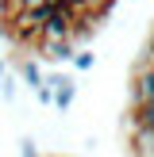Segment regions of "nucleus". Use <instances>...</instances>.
Returning <instances> with one entry per match:
<instances>
[{"label":"nucleus","instance_id":"nucleus-1","mask_svg":"<svg viewBox=\"0 0 154 157\" xmlns=\"http://www.w3.org/2000/svg\"><path fill=\"white\" fill-rule=\"evenodd\" d=\"M46 84H50L54 107H58V111H69V107H73V96H77V81H73L69 73H50Z\"/></svg>","mask_w":154,"mask_h":157},{"label":"nucleus","instance_id":"nucleus-2","mask_svg":"<svg viewBox=\"0 0 154 157\" xmlns=\"http://www.w3.org/2000/svg\"><path fill=\"white\" fill-rule=\"evenodd\" d=\"M139 100H154V65H146V61L131 77V104H139Z\"/></svg>","mask_w":154,"mask_h":157},{"label":"nucleus","instance_id":"nucleus-3","mask_svg":"<svg viewBox=\"0 0 154 157\" xmlns=\"http://www.w3.org/2000/svg\"><path fill=\"white\" fill-rule=\"evenodd\" d=\"M131 157H154V127H131Z\"/></svg>","mask_w":154,"mask_h":157},{"label":"nucleus","instance_id":"nucleus-4","mask_svg":"<svg viewBox=\"0 0 154 157\" xmlns=\"http://www.w3.org/2000/svg\"><path fill=\"white\" fill-rule=\"evenodd\" d=\"M15 73L23 77V84H27L31 92H35L38 84H46V77H43V69H38L35 58H19V61H15Z\"/></svg>","mask_w":154,"mask_h":157},{"label":"nucleus","instance_id":"nucleus-5","mask_svg":"<svg viewBox=\"0 0 154 157\" xmlns=\"http://www.w3.org/2000/svg\"><path fill=\"white\" fill-rule=\"evenodd\" d=\"M131 127H154V100L131 104Z\"/></svg>","mask_w":154,"mask_h":157},{"label":"nucleus","instance_id":"nucleus-6","mask_svg":"<svg viewBox=\"0 0 154 157\" xmlns=\"http://www.w3.org/2000/svg\"><path fill=\"white\" fill-rule=\"evenodd\" d=\"M69 65H73L77 73H89V69L96 65V54H92L89 46H81V50H73V58H69Z\"/></svg>","mask_w":154,"mask_h":157},{"label":"nucleus","instance_id":"nucleus-7","mask_svg":"<svg viewBox=\"0 0 154 157\" xmlns=\"http://www.w3.org/2000/svg\"><path fill=\"white\" fill-rule=\"evenodd\" d=\"M0 96H4L8 104H12V100H15V77H12V73H8L4 81H0Z\"/></svg>","mask_w":154,"mask_h":157},{"label":"nucleus","instance_id":"nucleus-8","mask_svg":"<svg viewBox=\"0 0 154 157\" xmlns=\"http://www.w3.org/2000/svg\"><path fill=\"white\" fill-rule=\"evenodd\" d=\"M35 100H38L43 107H54V96H50V84H38V88H35Z\"/></svg>","mask_w":154,"mask_h":157},{"label":"nucleus","instance_id":"nucleus-9","mask_svg":"<svg viewBox=\"0 0 154 157\" xmlns=\"http://www.w3.org/2000/svg\"><path fill=\"white\" fill-rule=\"evenodd\" d=\"M19 157H38V146H35V138H23V142H19Z\"/></svg>","mask_w":154,"mask_h":157},{"label":"nucleus","instance_id":"nucleus-10","mask_svg":"<svg viewBox=\"0 0 154 157\" xmlns=\"http://www.w3.org/2000/svg\"><path fill=\"white\" fill-rule=\"evenodd\" d=\"M8 77V61H4V54H0V81Z\"/></svg>","mask_w":154,"mask_h":157},{"label":"nucleus","instance_id":"nucleus-11","mask_svg":"<svg viewBox=\"0 0 154 157\" xmlns=\"http://www.w3.org/2000/svg\"><path fill=\"white\" fill-rule=\"evenodd\" d=\"M43 4H46V8H58V4H66V0H43Z\"/></svg>","mask_w":154,"mask_h":157}]
</instances>
